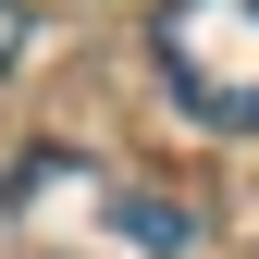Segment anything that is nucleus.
Segmentation results:
<instances>
[{
  "label": "nucleus",
  "mask_w": 259,
  "mask_h": 259,
  "mask_svg": "<svg viewBox=\"0 0 259 259\" xmlns=\"http://www.w3.org/2000/svg\"><path fill=\"white\" fill-rule=\"evenodd\" d=\"M25 37H37V13H25V0H0V74L25 62Z\"/></svg>",
  "instance_id": "f03ea898"
},
{
  "label": "nucleus",
  "mask_w": 259,
  "mask_h": 259,
  "mask_svg": "<svg viewBox=\"0 0 259 259\" xmlns=\"http://www.w3.org/2000/svg\"><path fill=\"white\" fill-rule=\"evenodd\" d=\"M148 62L210 136H259V0H160Z\"/></svg>",
  "instance_id": "f257e3e1"
}]
</instances>
